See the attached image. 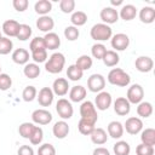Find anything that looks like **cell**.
<instances>
[{
	"mask_svg": "<svg viewBox=\"0 0 155 155\" xmlns=\"http://www.w3.org/2000/svg\"><path fill=\"white\" fill-rule=\"evenodd\" d=\"M80 35V31L74 25H68L65 29H64V36L67 40L69 41H75Z\"/></svg>",
	"mask_w": 155,
	"mask_h": 155,
	"instance_id": "cell-44",
	"label": "cell"
},
{
	"mask_svg": "<svg viewBox=\"0 0 155 155\" xmlns=\"http://www.w3.org/2000/svg\"><path fill=\"white\" fill-rule=\"evenodd\" d=\"M19 23L15 19H7L2 23V33L6 35V38H15L17 36L19 31Z\"/></svg>",
	"mask_w": 155,
	"mask_h": 155,
	"instance_id": "cell-17",
	"label": "cell"
},
{
	"mask_svg": "<svg viewBox=\"0 0 155 155\" xmlns=\"http://www.w3.org/2000/svg\"><path fill=\"white\" fill-rule=\"evenodd\" d=\"M31 58L34 61V63H44L47 59V50H39V51H34L31 52Z\"/></svg>",
	"mask_w": 155,
	"mask_h": 155,
	"instance_id": "cell-48",
	"label": "cell"
},
{
	"mask_svg": "<svg viewBox=\"0 0 155 155\" xmlns=\"http://www.w3.org/2000/svg\"><path fill=\"white\" fill-rule=\"evenodd\" d=\"M110 44L115 51H125L130 45V38L124 33H117L111 36Z\"/></svg>",
	"mask_w": 155,
	"mask_h": 155,
	"instance_id": "cell-8",
	"label": "cell"
},
{
	"mask_svg": "<svg viewBox=\"0 0 155 155\" xmlns=\"http://www.w3.org/2000/svg\"><path fill=\"white\" fill-rule=\"evenodd\" d=\"M92 64H93V61H92V58H91L88 54H82V56H80V57L76 59V62H75V65H76L78 68H80L82 71L91 69Z\"/></svg>",
	"mask_w": 155,
	"mask_h": 155,
	"instance_id": "cell-34",
	"label": "cell"
},
{
	"mask_svg": "<svg viewBox=\"0 0 155 155\" xmlns=\"http://www.w3.org/2000/svg\"><path fill=\"white\" fill-rule=\"evenodd\" d=\"M124 130H126L127 133L130 134H138L143 130V121L138 116H131L125 121Z\"/></svg>",
	"mask_w": 155,
	"mask_h": 155,
	"instance_id": "cell-9",
	"label": "cell"
},
{
	"mask_svg": "<svg viewBox=\"0 0 155 155\" xmlns=\"http://www.w3.org/2000/svg\"><path fill=\"white\" fill-rule=\"evenodd\" d=\"M140 140L143 144L154 147L155 145V130L151 127L142 130L140 131Z\"/></svg>",
	"mask_w": 155,
	"mask_h": 155,
	"instance_id": "cell-28",
	"label": "cell"
},
{
	"mask_svg": "<svg viewBox=\"0 0 155 155\" xmlns=\"http://www.w3.org/2000/svg\"><path fill=\"white\" fill-rule=\"evenodd\" d=\"M42 139H44V131H42V128L40 126H35V128H34V131L31 133V137L29 138L30 143L33 145H39V144H41Z\"/></svg>",
	"mask_w": 155,
	"mask_h": 155,
	"instance_id": "cell-38",
	"label": "cell"
},
{
	"mask_svg": "<svg viewBox=\"0 0 155 155\" xmlns=\"http://www.w3.org/2000/svg\"><path fill=\"white\" fill-rule=\"evenodd\" d=\"M69 125L64 121V120H61V121H57L53 127H52V133L53 136L57 138V139H64L68 134H69Z\"/></svg>",
	"mask_w": 155,
	"mask_h": 155,
	"instance_id": "cell-18",
	"label": "cell"
},
{
	"mask_svg": "<svg viewBox=\"0 0 155 155\" xmlns=\"http://www.w3.org/2000/svg\"><path fill=\"white\" fill-rule=\"evenodd\" d=\"M92 143H94L96 145H103L107 143L108 140V133L105 130L101 128V127H94V130L92 131V133L90 134Z\"/></svg>",
	"mask_w": 155,
	"mask_h": 155,
	"instance_id": "cell-20",
	"label": "cell"
},
{
	"mask_svg": "<svg viewBox=\"0 0 155 155\" xmlns=\"http://www.w3.org/2000/svg\"><path fill=\"white\" fill-rule=\"evenodd\" d=\"M130 110H131V104L126 99V97H117L114 101V111L117 115L125 116L130 113Z\"/></svg>",
	"mask_w": 155,
	"mask_h": 155,
	"instance_id": "cell-16",
	"label": "cell"
},
{
	"mask_svg": "<svg viewBox=\"0 0 155 155\" xmlns=\"http://www.w3.org/2000/svg\"><path fill=\"white\" fill-rule=\"evenodd\" d=\"M17 155H34V150L30 145H22L18 148Z\"/></svg>",
	"mask_w": 155,
	"mask_h": 155,
	"instance_id": "cell-51",
	"label": "cell"
},
{
	"mask_svg": "<svg viewBox=\"0 0 155 155\" xmlns=\"http://www.w3.org/2000/svg\"><path fill=\"white\" fill-rule=\"evenodd\" d=\"M44 41L46 45V50H57L61 46V39L58 34L50 31L44 36Z\"/></svg>",
	"mask_w": 155,
	"mask_h": 155,
	"instance_id": "cell-26",
	"label": "cell"
},
{
	"mask_svg": "<svg viewBox=\"0 0 155 155\" xmlns=\"http://www.w3.org/2000/svg\"><path fill=\"white\" fill-rule=\"evenodd\" d=\"M31 33H33V30H31L30 25H28V24H21L19 25V31H18V34H17L16 38L18 40H21V41H25V40H28L31 36Z\"/></svg>",
	"mask_w": 155,
	"mask_h": 155,
	"instance_id": "cell-40",
	"label": "cell"
},
{
	"mask_svg": "<svg viewBox=\"0 0 155 155\" xmlns=\"http://www.w3.org/2000/svg\"><path fill=\"white\" fill-rule=\"evenodd\" d=\"M82 75H84V71L80 68H78L75 64L69 65L68 69H67V76L71 81H79V80H81L82 79Z\"/></svg>",
	"mask_w": 155,
	"mask_h": 155,
	"instance_id": "cell-35",
	"label": "cell"
},
{
	"mask_svg": "<svg viewBox=\"0 0 155 155\" xmlns=\"http://www.w3.org/2000/svg\"><path fill=\"white\" fill-rule=\"evenodd\" d=\"M36 98H38V102H39V104L41 107H50L52 104V102H53L54 94L52 92V88H50V87H42L39 91Z\"/></svg>",
	"mask_w": 155,
	"mask_h": 155,
	"instance_id": "cell-14",
	"label": "cell"
},
{
	"mask_svg": "<svg viewBox=\"0 0 155 155\" xmlns=\"http://www.w3.org/2000/svg\"><path fill=\"white\" fill-rule=\"evenodd\" d=\"M99 17L104 24L109 25V24H114L119 21V12L114 7L108 6V7H104L103 10H101Z\"/></svg>",
	"mask_w": 155,
	"mask_h": 155,
	"instance_id": "cell-11",
	"label": "cell"
},
{
	"mask_svg": "<svg viewBox=\"0 0 155 155\" xmlns=\"http://www.w3.org/2000/svg\"><path fill=\"white\" fill-rule=\"evenodd\" d=\"M113 150H114L115 155H130L131 147L126 140H119L114 144Z\"/></svg>",
	"mask_w": 155,
	"mask_h": 155,
	"instance_id": "cell-33",
	"label": "cell"
},
{
	"mask_svg": "<svg viewBox=\"0 0 155 155\" xmlns=\"http://www.w3.org/2000/svg\"><path fill=\"white\" fill-rule=\"evenodd\" d=\"M138 16H139V19L142 23L150 24L155 21V10L151 6H144L140 8Z\"/></svg>",
	"mask_w": 155,
	"mask_h": 155,
	"instance_id": "cell-25",
	"label": "cell"
},
{
	"mask_svg": "<svg viewBox=\"0 0 155 155\" xmlns=\"http://www.w3.org/2000/svg\"><path fill=\"white\" fill-rule=\"evenodd\" d=\"M136 69L140 73H149L153 70L154 61L148 56H139L134 62Z\"/></svg>",
	"mask_w": 155,
	"mask_h": 155,
	"instance_id": "cell-15",
	"label": "cell"
},
{
	"mask_svg": "<svg viewBox=\"0 0 155 155\" xmlns=\"http://www.w3.org/2000/svg\"><path fill=\"white\" fill-rule=\"evenodd\" d=\"M13 48V42L11 39L2 36L0 39V54H8Z\"/></svg>",
	"mask_w": 155,
	"mask_h": 155,
	"instance_id": "cell-39",
	"label": "cell"
},
{
	"mask_svg": "<svg viewBox=\"0 0 155 155\" xmlns=\"http://www.w3.org/2000/svg\"><path fill=\"white\" fill-rule=\"evenodd\" d=\"M56 110L58 113V115L63 119V120H68L73 116L74 114V109L73 105L70 103V101L65 99V98H59L56 103Z\"/></svg>",
	"mask_w": 155,
	"mask_h": 155,
	"instance_id": "cell-5",
	"label": "cell"
},
{
	"mask_svg": "<svg viewBox=\"0 0 155 155\" xmlns=\"http://www.w3.org/2000/svg\"><path fill=\"white\" fill-rule=\"evenodd\" d=\"M105 52H107V47H105L103 44L97 42V44H94V45L91 47V53H92V56H93L96 59H102V58L104 57Z\"/></svg>",
	"mask_w": 155,
	"mask_h": 155,
	"instance_id": "cell-42",
	"label": "cell"
},
{
	"mask_svg": "<svg viewBox=\"0 0 155 155\" xmlns=\"http://www.w3.org/2000/svg\"><path fill=\"white\" fill-rule=\"evenodd\" d=\"M31 120L38 125H48L52 121V114L46 109H36L31 113Z\"/></svg>",
	"mask_w": 155,
	"mask_h": 155,
	"instance_id": "cell-12",
	"label": "cell"
},
{
	"mask_svg": "<svg viewBox=\"0 0 155 155\" xmlns=\"http://www.w3.org/2000/svg\"><path fill=\"white\" fill-rule=\"evenodd\" d=\"M86 93H87V91H86V88L84 86L76 85V86H73L70 88V91H69V98H70L71 102L78 103V102H81V101L85 99Z\"/></svg>",
	"mask_w": 155,
	"mask_h": 155,
	"instance_id": "cell-24",
	"label": "cell"
},
{
	"mask_svg": "<svg viewBox=\"0 0 155 155\" xmlns=\"http://www.w3.org/2000/svg\"><path fill=\"white\" fill-rule=\"evenodd\" d=\"M29 50H30V52L39 51V50H46V45H45L44 38H40V36L34 38L29 44Z\"/></svg>",
	"mask_w": 155,
	"mask_h": 155,
	"instance_id": "cell-43",
	"label": "cell"
},
{
	"mask_svg": "<svg viewBox=\"0 0 155 155\" xmlns=\"http://www.w3.org/2000/svg\"><path fill=\"white\" fill-rule=\"evenodd\" d=\"M102 61H103L104 65H107V67H115L119 63L120 57H119V54H117L116 51H114V50H107V52H105L104 57L102 58Z\"/></svg>",
	"mask_w": 155,
	"mask_h": 155,
	"instance_id": "cell-29",
	"label": "cell"
},
{
	"mask_svg": "<svg viewBox=\"0 0 155 155\" xmlns=\"http://www.w3.org/2000/svg\"><path fill=\"white\" fill-rule=\"evenodd\" d=\"M80 115L82 120H86L93 125H96L97 120H98V114H97V109L94 107V104L91 101H85L81 103L80 105Z\"/></svg>",
	"mask_w": 155,
	"mask_h": 155,
	"instance_id": "cell-4",
	"label": "cell"
},
{
	"mask_svg": "<svg viewBox=\"0 0 155 155\" xmlns=\"http://www.w3.org/2000/svg\"><path fill=\"white\" fill-rule=\"evenodd\" d=\"M137 114L140 117H149L153 114V104L150 102H140L137 104Z\"/></svg>",
	"mask_w": 155,
	"mask_h": 155,
	"instance_id": "cell-32",
	"label": "cell"
},
{
	"mask_svg": "<svg viewBox=\"0 0 155 155\" xmlns=\"http://www.w3.org/2000/svg\"><path fill=\"white\" fill-rule=\"evenodd\" d=\"M70 22L74 27H81L87 22V15L84 11H74L70 17Z\"/></svg>",
	"mask_w": 155,
	"mask_h": 155,
	"instance_id": "cell-31",
	"label": "cell"
},
{
	"mask_svg": "<svg viewBox=\"0 0 155 155\" xmlns=\"http://www.w3.org/2000/svg\"><path fill=\"white\" fill-rule=\"evenodd\" d=\"M34 10L40 16H47L48 12L52 10V2L48 0H39L34 5Z\"/></svg>",
	"mask_w": 155,
	"mask_h": 155,
	"instance_id": "cell-27",
	"label": "cell"
},
{
	"mask_svg": "<svg viewBox=\"0 0 155 155\" xmlns=\"http://www.w3.org/2000/svg\"><path fill=\"white\" fill-rule=\"evenodd\" d=\"M69 82L67 79L64 78H58L53 81V85H52V92L53 94L58 96V97H63L68 93L69 91Z\"/></svg>",
	"mask_w": 155,
	"mask_h": 155,
	"instance_id": "cell-13",
	"label": "cell"
},
{
	"mask_svg": "<svg viewBox=\"0 0 155 155\" xmlns=\"http://www.w3.org/2000/svg\"><path fill=\"white\" fill-rule=\"evenodd\" d=\"M105 87V78L101 74H92L87 79V88L91 92L99 93Z\"/></svg>",
	"mask_w": 155,
	"mask_h": 155,
	"instance_id": "cell-7",
	"label": "cell"
},
{
	"mask_svg": "<svg viewBox=\"0 0 155 155\" xmlns=\"http://www.w3.org/2000/svg\"><path fill=\"white\" fill-rule=\"evenodd\" d=\"M107 130H108V136H110L114 139H120L122 137V134H124V131H125L124 130V125L121 122H119V121L109 122Z\"/></svg>",
	"mask_w": 155,
	"mask_h": 155,
	"instance_id": "cell-21",
	"label": "cell"
},
{
	"mask_svg": "<svg viewBox=\"0 0 155 155\" xmlns=\"http://www.w3.org/2000/svg\"><path fill=\"white\" fill-rule=\"evenodd\" d=\"M53 27H54V21L48 15L47 16H40L36 19V28L40 31H44V33L47 34L53 29Z\"/></svg>",
	"mask_w": 155,
	"mask_h": 155,
	"instance_id": "cell-19",
	"label": "cell"
},
{
	"mask_svg": "<svg viewBox=\"0 0 155 155\" xmlns=\"http://www.w3.org/2000/svg\"><path fill=\"white\" fill-rule=\"evenodd\" d=\"M90 35L94 41H107L109 39H111L113 36V30L108 24L104 23H97L94 24L91 30H90Z\"/></svg>",
	"mask_w": 155,
	"mask_h": 155,
	"instance_id": "cell-3",
	"label": "cell"
},
{
	"mask_svg": "<svg viewBox=\"0 0 155 155\" xmlns=\"http://www.w3.org/2000/svg\"><path fill=\"white\" fill-rule=\"evenodd\" d=\"M65 64V57L61 52H54L50 56L48 61L45 62V69L50 74H58L63 70Z\"/></svg>",
	"mask_w": 155,
	"mask_h": 155,
	"instance_id": "cell-2",
	"label": "cell"
},
{
	"mask_svg": "<svg viewBox=\"0 0 155 155\" xmlns=\"http://www.w3.org/2000/svg\"><path fill=\"white\" fill-rule=\"evenodd\" d=\"M113 103V98L111 94L107 91H101L99 93H97V97L94 99V107L98 110H107L109 109V107Z\"/></svg>",
	"mask_w": 155,
	"mask_h": 155,
	"instance_id": "cell-10",
	"label": "cell"
},
{
	"mask_svg": "<svg viewBox=\"0 0 155 155\" xmlns=\"http://www.w3.org/2000/svg\"><path fill=\"white\" fill-rule=\"evenodd\" d=\"M143 97L144 90L139 84H133L131 87H128L126 99L130 102V104H139L140 102H143Z\"/></svg>",
	"mask_w": 155,
	"mask_h": 155,
	"instance_id": "cell-6",
	"label": "cell"
},
{
	"mask_svg": "<svg viewBox=\"0 0 155 155\" xmlns=\"http://www.w3.org/2000/svg\"><path fill=\"white\" fill-rule=\"evenodd\" d=\"M12 86V79L8 74L1 73L0 74V91H6Z\"/></svg>",
	"mask_w": 155,
	"mask_h": 155,
	"instance_id": "cell-47",
	"label": "cell"
},
{
	"mask_svg": "<svg viewBox=\"0 0 155 155\" xmlns=\"http://www.w3.org/2000/svg\"><path fill=\"white\" fill-rule=\"evenodd\" d=\"M107 79H108L109 84H111L114 86H119V87H126L131 82L130 75L121 68H113L108 73Z\"/></svg>",
	"mask_w": 155,
	"mask_h": 155,
	"instance_id": "cell-1",
	"label": "cell"
},
{
	"mask_svg": "<svg viewBox=\"0 0 155 155\" xmlns=\"http://www.w3.org/2000/svg\"><path fill=\"white\" fill-rule=\"evenodd\" d=\"M59 8L63 13H73L75 10V1L74 0H61Z\"/></svg>",
	"mask_w": 155,
	"mask_h": 155,
	"instance_id": "cell-45",
	"label": "cell"
},
{
	"mask_svg": "<svg viewBox=\"0 0 155 155\" xmlns=\"http://www.w3.org/2000/svg\"><path fill=\"white\" fill-rule=\"evenodd\" d=\"M40 67L36 63H27L23 68V74L28 79H35L40 75Z\"/></svg>",
	"mask_w": 155,
	"mask_h": 155,
	"instance_id": "cell-30",
	"label": "cell"
},
{
	"mask_svg": "<svg viewBox=\"0 0 155 155\" xmlns=\"http://www.w3.org/2000/svg\"><path fill=\"white\" fill-rule=\"evenodd\" d=\"M12 5L17 12H24L29 6V1L28 0H13Z\"/></svg>",
	"mask_w": 155,
	"mask_h": 155,
	"instance_id": "cell-50",
	"label": "cell"
},
{
	"mask_svg": "<svg viewBox=\"0 0 155 155\" xmlns=\"http://www.w3.org/2000/svg\"><path fill=\"white\" fill-rule=\"evenodd\" d=\"M137 16V8L136 6H133L132 4H126V5H122L120 12H119V17H121L124 21L128 22V21H132Z\"/></svg>",
	"mask_w": 155,
	"mask_h": 155,
	"instance_id": "cell-22",
	"label": "cell"
},
{
	"mask_svg": "<svg viewBox=\"0 0 155 155\" xmlns=\"http://www.w3.org/2000/svg\"><path fill=\"white\" fill-rule=\"evenodd\" d=\"M29 51H27L25 48H16L13 52H12V61L16 63V64H19V65H25L28 62H29Z\"/></svg>",
	"mask_w": 155,
	"mask_h": 155,
	"instance_id": "cell-23",
	"label": "cell"
},
{
	"mask_svg": "<svg viewBox=\"0 0 155 155\" xmlns=\"http://www.w3.org/2000/svg\"><path fill=\"white\" fill-rule=\"evenodd\" d=\"M94 127H96V125H93V124H91L86 120H82V119H80L79 122H78L79 132L84 136H90L92 133V131L94 130Z\"/></svg>",
	"mask_w": 155,
	"mask_h": 155,
	"instance_id": "cell-37",
	"label": "cell"
},
{
	"mask_svg": "<svg viewBox=\"0 0 155 155\" xmlns=\"http://www.w3.org/2000/svg\"><path fill=\"white\" fill-rule=\"evenodd\" d=\"M35 128V125L33 122H23L19 125L18 127V133L21 137L25 138V139H29L31 137V133Z\"/></svg>",
	"mask_w": 155,
	"mask_h": 155,
	"instance_id": "cell-36",
	"label": "cell"
},
{
	"mask_svg": "<svg viewBox=\"0 0 155 155\" xmlns=\"http://www.w3.org/2000/svg\"><path fill=\"white\" fill-rule=\"evenodd\" d=\"M93 155H110V151L104 147H97L93 150Z\"/></svg>",
	"mask_w": 155,
	"mask_h": 155,
	"instance_id": "cell-52",
	"label": "cell"
},
{
	"mask_svg": "<svg viewBox=\"0 0 155 155\" xmlns=\"http://www.w3.org/2000/svg\"><path fill=\"white\" fill-rule=\"evenodd\" d=\"M110 4H111V7L113 6H120L124 4V1L122 0H110Z\"/></svg>",
	"mask_w": 155,
	"mask_h": 155,
	"instance_id": "cell-53",
	"label": "cell"
},
{
	"mask_svg": "<svg viewBox=\"0 0 155 155\" xmlns=\"http://www.w3.org/2000/svg\"><path fill=\"white\" fill-rule=\"evenodd\" d=\"M38 155H56V148L50 143H44L39 147Z\"/></svg>",
	"mask_w": 155,
	"mask_h": 155,
	"instance_id": "cell-46",
	"label": "cell"
},
{
	"mask_svg": "<svg viewBox=\"0 0 155 155\" xmlns=\"http://www.w3.org/2000/svg\"><path fill=\"white\" fill-rule=\"evenodd\" d=\"M136 153L137 155H154V147L140 143L139 145H137Z\"/></svg>",
	"mask_w": 155,
	"mask_h": 155,
	"instance_id": "cell-49",
	"label": "cell"
},
{
	"mask_svg": "<svg viewBox=\"0 0 155 155\" xmlns=\"http://www.w3.org/2000/svg\"><path fill=\"white\" fill-rule=\"evenodd\" d=\"M1 38H2V36H1V30H0V39H1Z\"/></svg>",
	"mask_w": 155,
	"mask_h": 155,
	"instance_id": "cell-54",
	"label": "cell"
},
{
	"mask_svg": "<svg viewBox=\"0 0 155 155\" xmlns=\"http://www.w3.org/2000/svg\"><path fill=\"white\" fill-rule=\"evenodd\" d=\"M36 96H38V91H36V88H35L34 86H31V85L24 87V90H23V92H22L23 101H25V102H31V101H34V99L36 98Z\"/></svg>",
	"mask_w": 155,
	"mask_h": 155,
	"instance_id": "cell-41",
	"label": "cell"
}]
</instances>
